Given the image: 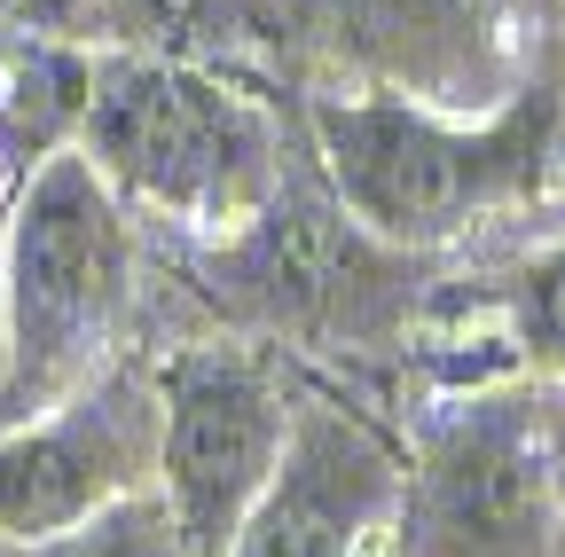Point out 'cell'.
I'll use <instances>...</instances> for the list:
<instances>
[{"label": "cell", "instance_id": "cell-9", "mask_svg": "<svg viewBox=\"0 0 565 557\" xmlns=\"http://www.w3.org/2000/svg\"><path fill=\"white\" fill-rule=\"evenodd\" d=\"M330 32L385 95L433 110H494L519 95V0H330Z\"/></svg>", "mask_w": 565, "mask_h": 557}, {"label": "cell", "instance_id": "cell-3", "mask_svg": "<svg viewBox=\"0 0 565 557\" xmlns=\"http://www.w3.org/2000/svg\"><path fill=\"white\" fill-rule=\"evenodd\" d=\"M9 400L0 425L55 408L118 362V338L141 291L134 204L95 173V158L71 142L9 189Z\"/></svg>", "mask_w": 565, "mask_h": 557}, {"label": "cell", "instance_id": "cell-6", "mask_svg": "<svg viewBox=\"0 0 565 557\" xmlns=\"http://www.w3.org/2000/svg\"><path fill=\"white\" fill-rule=\"evenodd\" d=\"M393 557H565L542 400H463L424 432L393 503Z\"/></svg>", "mask_w": 565, "mask_h": 557}, {"label": "cell", "instance_id": "cell-8", "mask_svg": "<svg viewBox=\"0 0 565 557\" xmlns=\"http://www.w3.org/2000/svg\"><path fill=\"white\" fill-rule=\"evenodd\" d=\"M401 479L408 463L377 425L299 393L291 448H282L267 495L252 503L244 534L228 542V557H370L377 534H393Z\"/></svg>", "mask_w": 565, "mask_h": 557}, {"label": "cell", "instance_id": "cell-1", "mask_svg": "<svg viewBox=\"0 0 565 557\" xmlns=\"http://www.w3.org/2000/svg\"><path fill=\"white\" fill-rule=\"evenodd\" d=\"M315 165L362 228L401 251H440L463 228L511 213L557 181L565 103L519 87L494 110H433L408 95H315L307 103Z\"/></svg>", "mask_w": 565, "mask_h": 557}, {"label": "cell", "instance_id": "cell-14", "mask_svg": "<svg viewBox=\"0 0 565 557\" xmlns=\"http://www.w3.org/2000/svg\"><path fill=\"white\" fill-rule=\"evenodd\" d=\"M0 24L24 40H63V47H118L103 0H0Z\"/></svg>", "mask_w": 565, "mask_h": 557}, {"label": "cell", "instance_id": "cell-11", "mask_svg": "<svg viewBox=\"0 0 565 557\" xmlns=\"http://www.w3.org/2000/svg\"><path fill=\"white\" fill-rule=\"evenodd\" d=\"M0 557H189V549L158 503V486H141V495L95 511L87 526H71L55 542H0Z\"/></svg>", "mask_w": 565, "mask_h": 557}, {"label": "cell", "instance_id": "cell-5", "mask_svg": "<svg viewBox=\"0 0 565 557\" xmlns=\"http://www.w3.org/2000/svg\"><path fill=\"white\" fill-rule=\"evenodd\" d=\"M299 393L267 338H204L158 362V503L189 557H228L291 448Z\"/></svg>", "mask_w": 565, "mask_h": 557}, {"label": "cell", "instance_id": "cell-12", "mask_svg": "<svg viewBox=\"0 0 565 557\" xmlns=\"http://www.w3.org/2000/svg\"><path fill=\"white\" fill-rule=\"evenodd\" d=\"M494 307H503V338L519 345V362L565 377V244L534 251L511 283H494Z\"/></svg>", "mask_w": 565, "mask_h": 557}, {"label": "cell", "instance_id": "cell-16", "mask_svg": "<svg viewBox=\"0 0 565 557\" xmlns=\"http://www.w3.org/2000/svg\"><path fill=\"white\" fill-rule=\"evenodd\" d=\"M0 236H9V204H0ZM0 400H9V275H0Z\"/></svg>", "mask_w": 565, "mask_h": 557}, {"label": "cell", "instance_id": "cell-13", "mask_svg": "<svg viewBox=\"0 0 565 557\" xmlns=\"http://www.w3.org/2000/svg\"><path fill=\"white\" fill-rule=\"evenodd\" d=\"M103 9H110L118 47H166V55H181L212 24H228L236 0H103Z\"/></svg>", "mask_w": 565, "mask_h": 557}, {"label": "cell", "instance_id": "cell-10", "mask_svg": "<svg viewBox=\"0 0 565 557\" xmlns=\"http://www.w3.org/2000/svg\"><path fill=\"white\" fill-rule=\"evenodd\" d=\"M95 55L103 47L24 40L0 24V189H17L32 165L79 142L87 95H95Z\"/></svg>", "mask_w": 565, "mask_h": 557}, {"label": "cell", "instance_id": "cell-2", "mask_svg": "<svg viewBox=\"0 0 565 557\" xmlns=\"http://www.w3.org/2000/svg\"><path fill=\"white\" fill-rule=\"evenodd\" d=\"M79 150L95 173L134 204L181 228L189 244H212L244 228L282 189L291 150L259 95L204 72L166 47H103Z\"/></svg>", "mask_w": 565, "mask_h": 557}, {"label": "cell", "instance_id": "cell-15", "mask_svg": "<svg viewBox=\"0 0 565 557\" xmlns=\"http://www.w3.org/2000/svg\"><path fill=\"white\" fill-rule=\"evenodd\" d=\"M542 448H550V479H557V511H565V377L542 393Z\"/></svg>", "mask_w": 565, "mask_h": 557}, {"label": "cell", "instance_id": "cell-4", "mask_svg": "<svg viewBox=\"0 0 565 557\" xmlns=\"http://www.w3.org/2000/svg\"><path fill=\"white\" fill-rule=\"evenodd\" d=\"M416 275L424 251H401L377 228H362L322 181V165H291L244 228L189 244V283L236 330L267 345L291 338L315 354L393 338L416 307Z\"/></svg>", "mask_w": 565, "mask_h": 557}, {"label": "cell", "instance_id": "cell-7", "mask_svg": "<svg viewBox=\"0 0 565 557\" xmlns=\"http://www.w3.org/2000/svg\"><path fill=\"white\" fill-rule=\"evenodd\" d=\"M158 479V369L110 362L40 416L0 425V542H55Z\"/></svg>", "mask_w": 565, "mask_h": 557}]
</instances>
